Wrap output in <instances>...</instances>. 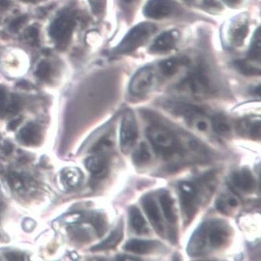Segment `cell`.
<instances>
[{
    "label": "cell",
    "mask_w": 261,
    "mask_h": 261,
    "mask_svg": "<svg viewBox=\"0 0 261 261\" xmlns=\"http://www.w3.org/2000/svg\"><path fill=\"white\" fill-rule=\"evenodd\" d=\"M231 228L222 220H209L194 231L187 251L191 256H201L208 249L220 250L229 241Z\"/></svg>",
    "instance_id": "1"
},
{
    "label": "cell",
    "mask_w": 261,
    "mask_h": 261,
    "mask_svg": "<svg viewBox=\"0 0 261 261\" xmlns=\"http://www.w3.org/2000/svg\"><path fill=\"white\" fill-rule=\"evenodd\" d=\"M146 135L154 151L164 159L168 160L175 155L182 154L180 140L167 126L161 124L150 125L147 129Z\"/></svg>",
    "instance_id": "2"
},
{
    "label": "cell",
    "mask_w": 261,
    "mask_h": 261,
    "mask_svg": "<svg viewBox=\"0 0 261 261\" xmlns=\"http://www.w3.org/2000/svg\"><path fill=\"white\" fill-rule=\"evenodd\" d=\"M157 30L154 23L143 22L134 27L115 48L118 54H127L142 46Z\"/></svg>",
    "instance_id": "3"
},
{
    "label": "cell",
    "mask_w": 261,
    "mask_h": 261,
    "mask_svg": "<svg viewBox=\"0 0 261 261\" xmlns=\"http://www.w3.org/2000/svg\"><path fill=\"white\" fill-rule=\"evenodd\" d=\"M178 196L186 225L194 219L200 204V187L192 181H182L178 184Z\"/></svg>",
    "instance_id": "4"
},
{
    "label": "cell",
    "mask_w": 261,
    "mask_h": 261,
    "mask_svg": "<svg viewBox=\"0 0 261 261\" xmlns=\"http://www.w3.org/2000/svg\"><path fill=\"white\" fill-rule=\"evenodd\" d=\"M179 88L197 99L207 98L213 92L212 81L202 68L192 72L182 81Z\"/></svg>",
    "instance_id": "5"
},
{
    "label": "cell",
    "mask_w": 261,
    "mask_h": 261,
    "mask_svg": "<svg viewBox=\"0 0 261 261\" xmlns=\"http://www.w3.org/2000/svg\"><path fill=\"white\" fill-rule=\"evenodd\" d=\"M138 137V126L134 112L126 109L121 122L120 146L123 154L129 153Z\"/></svg>",
    "instance_id": "6"
},
{
    "label": "cell",
    "mask_w": 261,
    "mask_h": 261,
    "mask_svg": "<svg viewBox=\"0 0 261 261\" xmlns=\"http://www.w3.org/2000/svg\"><path fill=\"white\" fill-rule=\"evenodd\" d=\"M74 20L70 14H63L55 20L50 26L49 35L59 48H65L70 42L73 29Z\"/></svg>",
    "instance_id": "7"
},
{
    "label": "cell",
    "mask_w": 261,
    "mask_h": 261,
    "mask_svg": "<svg viewBox=\"0 0 261 261\" xmlns=\"http://www.w3.org/2000/svg\"><path fill=\"white\" fill-rule=\"evenodd\" d=\"M155 78V72L150 66L141 68L133 76L129 83V91L134 95L147 94L152 88Z\"/></svg>",
    "instance_id": "8"
},
{
    "label": "cell",
    "mask_w": 261,
    "mask_h": 261,
    "mask_svg": "<svg viewBox=\"0 0 261 261\" xmlns=\"http://www.w3.org/2000/svg\"><path fill=\"white\" fill-rule=\"evenodd\" d=\"M175 7L174 0H148L144 7V15L150 19L161 20L172 14Z\"/></svg>",
    "instance_id": "9"
},
{
    "label": "cell",
    "mask_w": 261,
    "mask_h": 261,
    "mask_svg": "<svg viewBox=\"0 0 261 261\" xmlns=\"http://www.w3.org/2000/svg\"><path fill=\"white\" fill-rule=\"evenodd\" d=\"M141 203L153 228L159 236L162 237L165 233V227H164L163 219H162L157 202L151 196L147 195L142 199Z\"/></svg>",
    "instance_id": "10"
},
{
    "label": "cell",
    "mask_w": 261,
    "mask_h": 261,
    "mask_svg": "<svg viewBox=\"0 0 261 261\" xmlns=\"http://www.w3.org/2000/svg\"><path fill=\"white\" fill-rule=\"evenodd\" d=\"M248 20L244 16H240L233 20L229 29V40L235 46H240L248 35Z\"/></svg>",
    "instance_id": "11"
},
{
    "label": "cell",
    "mask_w": 261,
    "mask_h": 261,
    "mask_svg": "<svg viewBox=\"0 0 261 261\" xmlns=\"http://www.w3.org/2000/svg\"><path fill=\"white\" fill-rule=\"evenodd\" d=\"M18 139L24 145H39L42 141V129L38 125L31 122L20 129Z\"/></svg>",
    "instance_id": "12"
},
{
    "label": "cell",
    "mask_w": 261,
    "mask_h": 261,
    "mask_svg": "<svg viewBox=\"0 0 261 261\" xmlns=\"http://www.w3.org/2000/svg\"><path fill=\"white\" fill-rule=\"evenodd\" d=\"M177 39L178 34L176 32H163L154 40L150 48V53H164L170 51L175 46Z\"/></svg>",
    "instance_id": "13"
},
{
    "label": "cell",
    "mask_w": 261,
    "mask_h": 261,
    "mask_svg": "<svg viewBox=\"0 0 261 261\" xmlns=\"http://www.w3.org/2000/svg\"><path fill=\"white\" fill-rule=\"evenodd\" d=\"M85 166L95 178H103L109 172V164L106 157L100 154L88 158L85 161Z\"/></svg>",
    "instance_id": "14"
},
{
    "label": "cell",
    "mask_w": 261,
    "mask_h": 261,
    "mask_svg": "<svg viewBox=\"0 0 261 261\" xmlns=\"http://www.w3.org/2000/svg\"><path fill=\"white\" fill-rule=\"evenodd\" d=\"M231 181L233 185L244 193H250L255 188V179L249 169H243L232 174Z\"/></svg>",
    "instance_id": "15"
},
{
    "label": "cell",
    "mask_w": 261,
    "mask_h": 261,
    "mask_svg": "<svg viewBox=\"0 0 261 261\" xmlns=\"http://www.w3.org/2000/svg\"><path fill=\"white\" fill-rule=\"evenodd\" d=\"M160 246V243L154 240H129L123 246L124 250L136 254H147L154 251Z\"/></svg>",
    "instance_id": "16"
},
{
    "label": "cell",
    "mask_w": 261,
    "mask_h": 261,
    "mask_svg": "<svg viewBox=\"0 0 261 261\" xmlns=\"http://www.w3.org/2000/svg\"><path fill=\"white\" fill-rule=\"evenodd\" d=\"M123 221L121 220L119 225L115 228L114 231H112L111 234L109 236L106 240L101 242L100 244L93 247V251H102V250H112L115 248L123 238Z\"/></svg>",
    "instance_id": "17"
},
{
    "label": "cell",
    "mask_w": 261,
    "mask_h": 261,
    "mask_svg": "<svg viewBox=\"0 0 261 261\" xmlns=\"http://www.w3.org/2000/svg\"><path fill=\"white\" fill-rule=\"evenodd\" d=\"M129 218L131 227L137 235H146L149 233L147 222L139 208L135 206L130 207L129 210Z\"/></svg>",
    "instance_id": "18"
},
{
    "label": "cell",
    "mask_w": 261,
    "mask_h": 261,
    "mask_svg": "<svg viewBox=\"0 0 261 261\" xmlns=\"http://www.w3.org/2000/svg\"><path fill=\"white\" fill-rule=\"evenodd\" d=\"M159 202H160L165 218L172 225L175 224L177 221L176 211H175L173 199L171 197L169 192H162L159 196Z\"/></svg>",
    "instance_id": "19"
},
{
    "label": "cell",
    "mask_w": 261,
    "mask_h": 261,
    "mask_svg": "<svg viewBox=\"0 0 261 261\" xmlns=\"http://www.w3.org/2000/svg\"><path fill=\"white\" fill-rule=\"evenodd\" d=\"M188 64L189 59L187 57H172L161 62L159 64V70L163 76H172L178 71L181 66Z\"/></svg>",
    "instance_id": "20"
},
{
    "label": "cell",
    "mask_w": 261,
    "mask_h": 261,
    "mask_svg": "<svg viewBox=\"0 0 261 261\" xmlns=\"http://www.w3.org/2000/svg\"><path fill=\"white\" fill-rule=\"evenodd\" d=\"M240 205L239 199L231 194H222L216 201V208L223 214L231 213Z\"/></svg>",
    "instance_id": "21"
},
{
    "label": "cell",
    "mask_w": 261,
    "mask_h": 261,
    "mask_svg": "<svg viewBox=\"0 0 261 261\" xmlns=\"http://www.w3.org/2000/svg\"><path fill=\"white\" fill-rule=\"evenodd\" d=\"M83 174L77 169H65L62 174V180L65 187L68 189H75L81 185Z\"/></svg>",
    "instance_id": "22"
},
{
    "label": "cell",
    "mask_w": 261,
    "mask_h": 261,
    "mask_svg": "<svg viewBox=\"0 0 261 261\" xmlns=\"http://www.w3.org/2000/svg\"><path fill=\"white\" fill-rule=\"evenodd\" d=\"M214 131L221 136H228L231 133V125L226 118L222 115H216L212 120Z\"/></svg>",
    "instance_id": "23"
},
{
    "label": "cell",
    "mask_w": 261,
    "mask_h": 261,
    "mask_svg": "<svg viewBox=\"0 0 261 261\" xmlns=\"http://www.w3.org/2000/svg\"><path fill=\"white\" fill-rule=\"evenodd\" d=\"M150 155L148 147L145 143H141L139 147L133 154V162L137 166H143L150 162Z\"/></svg>",
    "instance_id": "24"
},
{
    "label": "cell",
    "mask_w": 261,
    "mask_h": 261,
    "mask_svg": "<svg viewBox=\"0 0 261 261\" xmlns=\"http://www.w3.org/2000/svg\"><path fill=\"white\" fill-rule=\"evenodd\" d=\"M242 126L245 128V133L248 134L251 138L254 140L260 138V120H248L245 122Z\"/></svg>",
    "instance_id": "25"
},
{
    "label": "cell",
    "mask_w": 261,
    "mask_h": 261,
    "mask_svg": "<svg viewBox=\"0 0 261 261\" xmlns=\"http://www.w3.org/2000/svg\"><path fill=\"white\" fill-rule=\"evenodd\" d=\"M261 57V35L260 29H258L253 37V42L249 51V58L251 60H260Z\"/></svg>",
    "instance_id": "26"
},
{
    "label": "cell",
    "mask_w": 261,
    "mask_h": 261,
    "mask_svg": "<svg viewBox=\"0 0 261 261\" xmlns=\"http://www.w3.org/2000/svg\"><path fill=\"white\" fill-rule=\"evenodd\" d=\"M113 147V141L109 135L102 137L93 147V152L97 154H104L111 150Z\"/></svg>",
    "instance_id": "27"
},
{
    "label": "cell",
    "mask_w": 261,
    "mask_h": 261,
    "mask_svg": "<svg viewBox=\"0 0 261 261\" xmlns=\"http://www.w3.org/2000/svg\"><path fill=\"white\" fill-rule=\"evenodd\" d=\"M235 65L239 71L241 72L243 74L246 75V76L260 74V70L259 69H256L253 65L250 64V63H247L245 60H239V61L236 62Z\"/></svg>",
    "instance_id": "28"
},
{
    "label": "cell",
    "mask_w": 261,
    "mask_h": 261,
    "mask_svg": "<svg viewBox=\"0 0 261 261\" xmlns=\"http://www.w3.org/2000/svg\"><path fill=\"white\" fill-rule=\"evenodd\" d=\"M91 222L94 225L96 232L98 233V235L99 237H102L104 235V233L106 232V228H107L106 219L103 218L102 215H94L91 218Z\"/></svg>",
    "instance_id": "29"
},
{
    "label": "cell",
    "mask_w": 261,
    "mask_h": 261,
    "mask_svg": "<svg viewBox=\"0 0 261 261\" xmlns=\"http://www.w3.org/2000/svg\"><path fill=\"white\" fill-rule=\"evenodd\" d=\"M9 185L13 190H20L23 187V179L21 175L16 172H11L7 176Z\"/></svg>",
    "instance_id": "30"
},
{
    "label": "cell",
    "mask_w": 261,
    "mask_h": 261,
    "mask_svg": "<svg viewBox=\"0 0 261 261\" xmlns=\"http://www.w3.org/2000/svg\"><path fill=\"white\" fill-rule=\"evenodd\" d=\"M50 73H51V67L46 62H41L37 66L36 75L39 79H48L49 77Z\"/></svg>",
    "instance_id": "31"
},
{
    "label": "cell",
    "mask_w": 261,
    "mask_h": 261,
    "mask_svg": "<svg viewBox=\"0 0 261 261\" xmlns=\"http://www.w3.org/2000/svg\"><path fill=\"white\" fill-rule=\"evenodd\" d=\"M28 20V16L21 15L14 19L10 24V29L11 32H16L20 30V28L26 23Z\"/></svg>",
    "instance_id": "32"
},
{
    "label": "cell",
    "mask_w": 261,
    "mask_h": 261,
    "mask_svg": "<svg viewBox=\"0 0 261 261\" xmlns=\"http://www.w3.org/2000/svg\"><path fill=\"white\" fill-rule=\"evenodd\" d=\"M7 101V91L4 87L0 86V113H2Z\"/></svg>",
    "instance_id": "33"
},
{
    "label": "cell",
    "mask_w": 261,
    "mask_h": 261,
    "mask_svg": "<svg viewBox=\"0 0 261 261\" xmlns=\"http://www.w3.org/2000/svg\"><path fill=\"white\" fill-rule=\"evenodd\" d=\"M6 257L9 260H23L24 257L21 253H17V252H10L6 254Z\"/></svg>",
    "instance_id": "34"
},
{
    "label": "cell",
    "mask_w": 261,
    "mask_h": 261,
    "mask_svg": "<svg viewBox=\"0 0 261 261\" xmlns=\"http://www.w3.org/2000/svg\"><path fill=\"white\" fill-rule=\"evenodd\" d=\"M22 118H18V119H13L11 122L9 123L8 129L10 130H14L18 127L19 125L21 123Z\"/></svg>",
    "instance_id": "35"
},
{
    "label": "cell",
    "mask_w": 261,
    "mask_h": 261,
    "mask_svg": "<svg viewBox=\"0 0 261 261\" xmlns=\"http://www.w3.org/2000/svg\"><path fill=\"white\" fill-rule=\"evenodd\" d=\"M13 146L10 142H6L4 144V147H3V152L6 154V155H9L13 152Z\"/></svg>",
    "instance_id": "36"
},
{
    "label": "cell",
    "mask_w": 261,
    "mask_h": 261,
    "mask_svg": "<svg viewBox=\"0 0 261 261\" xmlns=\"http://www.w3.org/2000/svg\"><path fill=\"white\" fill-rule=\"evenodd\" d=\"M224 2L231 7H238L242 3V0H224Z\"/></svg>",
    "instance_id": "37"
},
{
    "label": "cell",
    "mask_w": 261,
    "mask_h": 261,
    "mask_svg": "<svg viewBox=\"0 0 261 261\" xmlns=\"http://www.w3.org/2000/svg\"><path fill=\"white\" fill-rule=\"evenodd\" d=\"M29 34H30L31 38H33L34 40L38 39V31L36 28H31L29 30Z\"/></svg>",
    "instance_id": "38"
},
{
    "label": "cell",
    "mask_w": 261,
    "mask_h": 261,
    "mask_svg": "<svg viewBox=\"0 0 261 261\" xmlns=\"http://www.w3.org/2000/svg\"><path fill=\"white\" fill-rule=\"evenodd\" d=\"M118 259L119 260H137L138 258H134L133 256H126V255H119Z\"/></svg>",
    "instance_id": "39"
},
{
    "label": "cell",
    "mask_w": 261,
    "mask_h": 261,
    "mask_svg": "<svg viewBox=\"0 0 261 261\" xmlns=\"http://www.w3.org/2000/svg\"><path fill=\"white\" fill-rule=\"evenodd\" d=\"M204 4L210 7H218V3L216 0H203Z\"/></svg>",
    "instance_id": "40"
}]
</instances>
